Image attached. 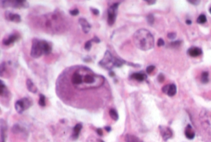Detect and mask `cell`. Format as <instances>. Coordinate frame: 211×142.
I'll list each match as a JSON object with an SVG mask.
<instances>
[{"instance_id":"obj_4","label":"cell","mask_w":211,"mask_h":142,"mask_svg":"<svg viewBox=\"0 0 211 142\" xmlns=\"http://www.w3.org/2000/svg\"><path fill=\"white\" fill-rule=\"evenodd\" d=\"M126 62L124 60L116 58L109 51H107L102 60L99 62V64L103 68L107 70H110L114 67H120L124 64Z\"/></svg>"},{"instance_id":"obj_43","label":"cell","mask_w":211,"mask_h":142,"mask_svg":"<svg viewBox=\"0 0 211 142\" xmlns=\"http://www.w3.org/2000/svg\"><path fill=\"white\" fill-rule=\"evenodd\" d=\"M209 12L211 13V8H210V9H209Z\"/></svg>"},{"instance_id":"obj_37","label":"cell","mask_w":211,"mask_h":142,"mask_svg":"<svg viewBox=\"0 0 211 142\" xmlns=\"http://www.w3.org/2000/svg\"><path fill=\"white\" fill-rule=\"evenodd\" d=\"M105 129L107 132H110L111 130V127H110V126L105 127Z\"/></svg>"},{"instance_id":"obj_13","label":"cell","mask_w":211,"mask_h":142,"mask_svg":"<svg viewBox=\"0 0 211 142\" xmlns=\"http://www.w3.org/2000/svg\"><path fill=\"white\" fill-rule=\"evenodd\" d=\"M0 128H1V142H5L7 132V124L6 122L3 119H1V121H0Z\"/></svg>"},{"instance_id":"obj_42","label":"cell","mask_w":211,"mask_h":142,"mask_svg":"<svg viewBox=\"0 0 211 142\" xmlns=\"http://www.w3.org/2000/svg\"><path fill=\"white\" fill-rule=\"evenodd\" d=\"M100 142H105L104 141H103V140H100Z\"/></svg>"},{"instance_id":"obj_23","label":"cell","mask_w":211,"mask_h":142,"mask_svg":"<svg viewBox=\"0 0 211 142\" xmlns=\"http://www.w3.org/2000/svg\"><path fill=\"white\" fill-rule=\"evenodd\" d=\"M38 104L40 106L43 107L45 106L46 105L45 102V96H44L43 94L40 95V98H39V101H38Z\"/></svg>"},{"instance_id":"obj_30","label":"cell","mask_w":211,"mask_h":142,"mask_svg":"<svg viewBox=\"0 0 211 142\" xmlns=\"http://www.w3.org/2000/svg\"><path fill=\"white\" fill-rule=\"evenodd\" d=\"M157 79H158V81L159 82L162 83L164 81V80H165V76H164V75L163 74H160L159 75V76H158Z\"/></svg>"},{"instance_id":"obj_18","label":"cell","mask_w":211,"mask_h":142,"mask_svg":"<svg viewBox=\"0 0 211 142\" xmlns=\"http://www.w3.org/2000/svg\"><path fill=\"white\" fill-rule=\"evenodd\" d=\"M26 85L27 88L29 91H31L33 94H36L37 92V88L33 84V82L31 79H27L26 81Z\"/></svg>"},{"instance_id":"obj_29","label":"cell","mask_w":211,"mask_h":142,"mask_svg":"<svg viewBox=\"0 0 211 142\" xmlns=\"http://www.w3.org/2000/svg\"><path fill=\"white\" fill-rule=\"evenodd\" d=\"M70 13L71 14V15H72L73 16H76L79 14V11L77 9H72V10H71L70 11Z\"/></svg>"},{"instance_id":"obj_28","label":"cell","mask_w":211,"mask_h":142,"mask_svg":"<svg viewBox=\"0 0 211 142\" xmlns=\"http://www.w3.org/2000/svg\"><path fill=\"white\" fill-rule=\"evenodd\" d=\"M147 20H148V22L149 24H153L154 23V17L153 16V15H149L148 17H147Z\"/></svg>"},{"instance_id":"obj_15","label":"cell","mask_w":211,"mask_h":142,"mask_svg":"<svg viewBox=\"0 0 211 142\" xmlns=\"http://www.w3.org/2000/svg\"><path fill=\"white\" fill-rule=\"evenodd\" d=\"M185 134L186 138L189 140H193L195 136V132L193 129V127L189 124L186 126L185 131Z\"/></svg>"},{"instance_id":"obj_10","label":"cell","mask_w":211,"mask_h":142,"mask_svg":"<svg viewBox=\"0 0 211 142\" xmlns=\"http://www.w3.org/2000/svg\"><path fill=\"white\" fill-rule=\"evenodd\" d=\"M19 39V35L17 33H13L9 35L6 38H4L3 40V44L4 45L9 46L13 43L16 42Z\"/></svg>"},{"instance_id":"obj_25","label":"cell","mask_w":211,"mask_h":142,"mask_svg":"<svg viewBox=\"0 0 211 142\" xmlns=\"http://www.w3.org/2000/svg\"><path fill=\"white\" fill-rule=\"evenodd\" d=\"M206 21H207V19L204 14H201L197 19V22L199 24H204Z\"/></svg>"},{"instance_id":"obj_1","label":"cell","mask_w":211,"mask_h":142,"mask_svg":"<svg viewBox=\"0 0 211 142\" xmlns=\"http://www.w3.org/2000/svg\"><path fill=\"white\" fill-rule=\"evenodd\" d=\"M38 26L43 31L52 34L60 33L65 31L67 22L60 12L48 13L42 16L37 20Z\"/></svg>"},{"instance_id":"obj_8","label":"cell","mask_w":211,"mask_h":142,"mask_svg":"<svg viewBox=\"0 0 211 142\" xmlns=\"http://www.w3.org/2000/svg\"><path fill=\"white\" fill-rule=\"evenodd\" d=\"M159 130H160V134L165 141H166L172 137L173 132H172V130H171V129L169 128V127L160 125L159 127Z\"/></svg>"},{"instance_id":"obj_11","label":"cell","mask_w":211,"mask_h":142,"mask_svg":"<svg viewBox=\"0 0 211 142\" xmlns=\"http://www.w3.org/2000/svg\"><path fill=\"white\" fill-rule=\"evenodd\" d=\"M5 17L7 20L13 22L19 23L21 21V17L20 15L17 14H14L11 12L7 11L5 13Z\"/></svg>"},{"instance_id":"obj_26","label":"cell","mask_w":211,"mask_h":142,"mask_svg":"<svg viewBox=\"0 0 211 142\" xmlns=\"http://www.w3.org/2000/svg\"><path fill=\"white\" fill-rule=\"evenodd\" d=\"M92 40H91L89 41H87L85 45H84V48L87 51H89L91 50V48L92 47Z\"/></svg>"},{"instance_id":"obj_41","label":"cell","mask_w":211,"mask_h":142,"mask_svg":"<svg viewBox=\"0 0 211 142\" xmlns=\"http://www.w3.org/2000/svg\"><path fill=\"white\" fill-rule=\"evenodd\" d=\"M186 23L187 24H188V25H189V24H191V20H186Z\"/></svg>"},{"instance_id":"obj_19","label":"cell","mask_w":211,"mask_h":142,"mask_svg":"<svg viewBox=\"0 0 211 142\" xmlns=\"http://www.w3.org/2000/svg\"><path fill=\"white\" fill-rule=\"evenodd\" d=\"M125 141L126 142H143L138 137L135 135L127 134L125 136Z\"/></svg>"},{"instance_id":"obj_7","label":"cell","mask_w":211,"mask_h":142,"mask_svg":"<svg viewBox=\"0 0 211 142\" xmlns=\"http://www.w3.org/2000/svg\"><path fill=\"white\" fill-rule=\"evenodd\" d=\"M32 105L31 100L27 98H23L16 101L15 103V109L19 114H22V112L29 109Z\"/></svg>"},{"instance_id":"obj_40","label":"cell","mask_w":211,"mask_h":142,"mask_svg":"<svg viewBox=\"0 0 211 142\" xmlns=\"http://www.w3.org/2000/svg\"><path fill=\"white\" fill-rule=\"evenodd\" d=\"M110 76H111V77H114V76H115V73H114V72L110 71Z\"/></svg>"},{"instance_id":"obj_14","label":"cell","mask_w":211,"mask_h":142,"mask_svg":"<svg viewBox=\"0 0 211 142\" xmlns=\"http://www.w3.org/2000/svg\"><path fill=\"white\" fill-rule=\"evenodd\" d=\"M82 129V124L81 123L77 124L74 127V128H73L72 130V138L73 140H76L78 139Z\"/></svg>"},{"instance_id":"obj_39","label":"cell","mask_w":211,"mask_h":142,"mask_svg":"<svg viewBox=\"0 0 211 142\" xmlns=\"http://www.w3.org/2000/svg\"><path fill=\"white\" fill-rule=\"evenodd\" d=\"M146 1L150 4H154L155 3V1Z\"/></svg>"},{"instance_id":"obj_12","label":"cell","mask_w":211,"mask_h":142,"mask_svg":"<svg viewBox=\"0 0 211 142\" xmlns=\"http://www.w3.org/2000/svg\"><path fill=\"white\" fill-rule=\"evenodd\" d=\"M79 23L82 27V31L84 32L85 33H88L90 32L91 28V24L87 22V21L86 19L80 18L79 19Z\"/></svg>"},{"instance_id":"obj_5","label":"cell","mask_w":211,"mask_h":142,"mask_svg":"<svg viewBox=\"0 0 211 142\" xmlns=\"http://www.w3.org/2000/svg\"><path fill=\"white\" fill-rule=\"evenodd\" d=\"M1 4L3 8H27L29 4L24 0H15V1H1Z\"/></svg>"},{"instance_id":"obj_16","label":"cell","mask_w":211,"mask_h":142,"mask_svg":"<svg viewBox=\"0 0 211 142\" xmlns=\"http://www.w3.org/2000/svg\"><path fill=\"white\" fill-rule=\"evenodd\" d=\"M188 54L191 57H198L202 54V50L198 47H191L188 51Z\"/></svg>"},{"instance_id":"obj_21","label":"cell","mask_w":211,"mask_h":142,"mask_svg":"<svg viewBox=\"0 0 211 142\" xmlns=\"http://www.w3.org/2000/svg\"><path fill=\"white\" fill-rule=\"evenodd\" d=\"M109 114H110V116L111 118L113 120H114L115 121H118V118H119L118 114L117 111L114 109H111L110 110Z\"/></svg>"},{"instance_id":"obj_9","label":"cell","mask_w":211,"mask_h":142,"mask_svg":"<svg viewBox=\"0 0 211 142\" xmlns=\"http://www.w3.org/2000/svg\"><path fill=\"white\" fill-rule=\"evenodd\" d=\"M162 91L169 96H173L176 93V87L173 84L165 85L162 88Z\"/></svg>"},{"instance_id":"obj_6","label":"cell","mask_w":211,"mask_h":142,"mask_svg":"<svg viewBox=\"0 0 211 142\" xmlns=\"http://www.w3.org/2000/svg\"><path fill=\"white\" fill-rule=\"evenodd\" d=\"M118 6L119 3H116L111 5L108 9L107 22L110 26H112L115 22Z\"/></svg>"},{"instance_id":"obj_2","label":"cell","mask_w":211,"mask_h":142,"mask_svg":"<svg viewBox=\"0 0 211 142\" xmlns=\"http://www.w3.org/2000/svg\"><path fill=\"white\" fill-rule=\"evenodd\" d=\"M133 42L137 48L143 51H148L154 45V38L147 29L141 28L137 30L133 35Z\"/></svg>"},{"instance_id":"obj_3","label":"cell","mask_w":211,"mask_h":142,"mask_svg":"<svg viewBox=\"0 0 211 142\" xmlns=\"http://www.w3.org/2000/svg\"><path fill=\"white\" fill-rule=\"evenodd\" d=\"M52 49V45L47 41L33 38L32 43L31 56L33 58H38L43 55L50 54Z\"/></svg>"},{"instance_id":"obj_35","label":"cell","mask_w":211,"mask_h":142,"mask_svg":"<svg viewBox=\"0 0 211 142\" xmlns=\"http://www.w3.org/2000/svg\"><path fill=\"white\" fill-rule=\"evenodd\" d=\"M97 134L99 135L102 136V135H103L102 129H97Z\"/></svg>"},{"instance_id":"obj_22","label":"cell","mask_w":211,"mask_h":142,"mask_svg":"<svg viewBox=\"0 0 211 142\" xmlns=\"http://www.w3.org/2000/svg\"><path fill=\"white\" fill-rule=\"evenodd\" d=\"M209 73L208 72H204L201 74V82L203 84H206L209 82Z\"/></svg>"},{"instance_id":"obj_36","label":"cell","mask_w":211,"mask_h":142,"mask_svg":"<svg viewBox=\"0 0 211 142\" xmlns=\"http://www.w3.org/2000/svg\"><path fill=\"white\" fill-rule=\"evenodd\" d=\"M92 42H94L95 43H99L100 41V39L98 38L97 37H95L94 38L92 39Z\"/></svg>"},{"instance_id":"obj_17","label":"cell","mask_w":211,"mask_h":142,"mask_svg":"<svg viewBox=\"0 0 211 142\" xmlns=\"http://www.w3.org/2000/svg\"><path fill=\"white\" fill-rule=\"evenodd\" d=\"M131 79H134L139 82H143L147 79V76L146 74H143V73H139V72L134 73V74H132L131 75Z\"/></svg>"},{"instance_id":"obj_24","label":"cell","mask_w":211,"mask_h":142,"mask_svg":"<svg viewBox=\"0 0 211 142\" xmlns=\"http://www.w3.org/2000/svg\"><path fill=\"white\" fill-rule=\"evenodd\" d=\"M12 131L14 132V134H17V133H20L22 131V127L18 125V124H16L14 125L12 129Z\"/></svg>"},{"instance_id":"obj_20","label":"cell","mask_w":211,"mask_h":142,"mask_svg":"<svg viewBox=\"0 0 211 142\" xmlns=\"http://www.w3.org/2000/svg\"><path fill=\"white\" fill-rule=\"evenodd\" d=\"M0 95L3 96H7L9 95V91L8 90L7 87L5 84H4L3 80H1V84H0Z\"/></svg>"},{"instance_id":"obj_38","label":"cell","mask_w":211,"mask_h":142,"mask_svg":"<svg viewBox=\"0 0 211 142\" xmlns=\"http://www.w3.org/2000/svg\"><path fill=\"white\" fill-rule=\"evenodd\" d=\"M189 2H190L191 3H193V4H198L199 3V1H189Z\"/></svg>"},{"instance_id":"obj_31","label":"cell","mask_w":211,"mask_h":142,"mask_svg":"<svg viewBox=\"0 0 211 142\" xmlns=\"http://www.w3.org/2000/svg\"><path fill=\"white\" fill-rule=\"evenodd\" d=\"M164 45H165V42H164L163 39L162 38L159 39V40L157 42V45H158V46H162Z\"/></svg>"},{"instance_id":"obj_33","label":"cell","mask_w":211,"mask_h":142,"mask_svg":"<svg viewBox=\"0 0 211 142\" xmlns=\"http://www.w3.org/2000/svg\"><path fill=\"white\" fill-rule=\"evenodd\" d=\"M180 43H181V42L180 41H176V42H172L171 43L170 45H171V46H174V47H176V46H178L180 45Z\"/></svg>"},{"instance_id":"obj_34","label":"cell","mask_w":211,"mask_h":142,"mask_svg":"<svg viewBox=\"0 0 211 142\" xmlns=\"http://www.w3.org/2000/svg\"><path fill=\"white\" fill-rule=\"evenodd\" d=\"M91 9L92 12H93V14H94V15L97 16V15H99V13H100V12H99V11L98 10V9H95V8H91Z\"/></svg>"},{"instance_id":"obj_32","label":"cell","mask_w":211,"mask_h":142,"mask_svg":"<svg viewBox=\"0 0 211 142\" xmlns=\"http://www.w3.org/2000/svg\"><path fill=\"white\" fill-rule=\"evenodd\" d=\"M167 37H168V38H169L171 39V40H173V39L176 37V33H173V32L169 33L168 34Z\"/></svg>"},{"instance_id":"obj_27","label":"cell","mask_w":211,"mask_h":142,"mask_svg":"<svg viewBox=\"0 0 211 142\" xmlns=\"http://www.w3.org/2000/svg\"><path fill=\"white\" fill-rule=\"evenodd\" d=\"M155 68V66H153V65L148 66V67H147V69H146V72H147V73H148V74H151V73L154 71Z\"/></svg>"}]
</instances>
